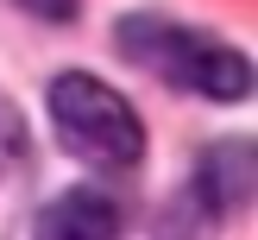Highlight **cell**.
<instances>
[{
  "mask_svg": "<svg viewBox=\"0 0 258 240\" xmlns=\"http://www.w3.org/2000/svg\"><path fill=\"white\" fill-rule=\"evenodd\" d=\"M50 126L82 164H101V171H126L145 152V126H139L133 101L82 70H63L50 82Z\"/></svg>",
  "mask_w": 258,
  "mask_h": 240,
  "instance_id": "6da1fadb",
  "label": "cell"
},
{
  "mask_svg": "<svg viewBox=\"0 0 258 240\" xmlns=\"http://www.w3.org/2000/svg\"><path fill=\"white\" fill-rule=\"evenodd\" d=\"M120 51L145 70H158L164 82L189 88V95H214V101H246L252 95V63L227 44L183 32V25H158V19H126L120 25Z\"/></svg>",
  "mask_w": 258,
  "mask_h": 240,
  "instance_id": "7a4b0ae2",
  "label": "cell"
},
{
  "mask_svg": "<svg viewBox=\"0 0 258 240\" xmlns=\"http://www.w3.org/2000/svg\"><path fill=\"white\" fill-rule=\"evenodd\" d=\"M32 234L38 240H120V202H113L107 189L82 183V189H70V196L44 202L38 221H32Z\"/></svg>",
  "mask_w": 258,
  "mask_h": 240,
  "instance_id": "3957f363",
  "label": "cell"
},
{
  "mask_svg": "<svg viewBox=\"0 0 258 240\" xmlns=\"http://www.w3.org/2000/svg\"><path fill=\"white\" fill-rule=\"evenodd\" d=\"M196 177H202V196L214 209H239L252 196V146H214Z\"/></svg>",
  "mask_w": 258,
  "mask_h": 240,
  "instance_id": "277c9868",
  "label": "cell"
},
{
  "mask_svg": "<svg viewBox=\"0 0 258 240\" xmlns=\"http://www.w3.org/2000/svg\"><path fill=\"white\" fill-rule=\"evenodd\" d=\"M13 152H19V114H13L7 101H0V164H7Z\"/></svg>",
  "mask_w": 258,
  "mask_h": 240,
  "instance_id": "5b68a950",
  "label": "cell"
},
{
  "mask_svg": "<svg viewBox=\"0 0 258 240\" xmlns=\"http://www.w3.org/2000/svg\"><path fill=\"white\" fill-rule=\"evenodd\" d=\"M25 7H38L44 19H70V13H76V0H25Z\"/></svg>",
  "mask_w": 258,
  "mask_h": 240,
  "instance_id": "8992f818",
  "label": "cell"
}]
</instances>
